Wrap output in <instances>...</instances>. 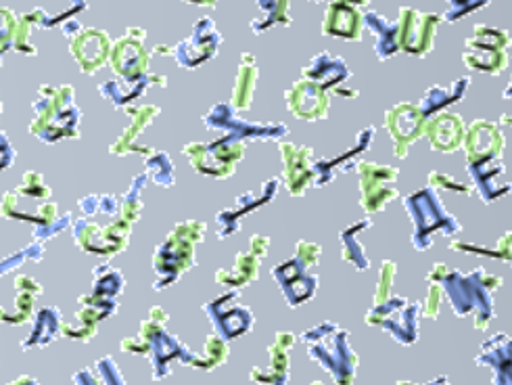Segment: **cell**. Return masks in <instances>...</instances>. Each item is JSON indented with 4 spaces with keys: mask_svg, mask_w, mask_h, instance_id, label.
I'll return each instance as SVG.
<instances>
[{
    "mask_svg": "<svg viewBox=\"0 0 512 385\" xmlns=\"http://www.w3.org/2000/svg\"><path fill=\"white\" fill-rule=\"evenodd\" d=\"M508 360H512V337L498 335L485 344L479 354V365H490L496 371L494 385H512V371L508 369Z\"/></svg>",
    "mask_w": 512,
    "mask_h": 385,
    "instance_id": "cell-1",
    "label": "cell"
},
{
    "mask_svg": "<svg viewBox=\"0 0 512 385\" xmlns=\"http://www.w3.org/2000/svg\"><path fill=\"white\" fill-rule=\"evenodd\" d=\"M11 385H36L32 379H21V381H15V383H11Z\"/></svg>",
    "mask_w": 512,
    "mask_h": 385,
    "instance_id": "cell-2",
    "label": "cell"
}]
</instances>
